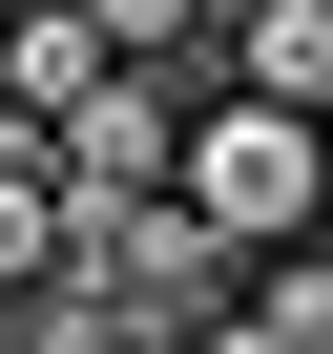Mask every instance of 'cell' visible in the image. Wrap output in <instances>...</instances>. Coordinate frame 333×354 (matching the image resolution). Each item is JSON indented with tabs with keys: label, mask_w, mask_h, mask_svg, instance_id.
Returning <instances> with one entry per match:
<instances>
[{
	"label": "cell",
	"mask_w": 333,
	"mask_h": 354,
	"mask_svg": "<svg viewBox=\"0 0 333 354\" xmlns=\"http://www.w3.org/2000/svg\"><path fill=\"white\" fill-rule=\"evenodd\" d=\"M166 125H188V63H84V84L42 104V188H63V209L166 188Z\"/></svg>",
	"instance_id": "1"
},
{
	"label": "cell",
	"mask_w": 333,
	"mask_h": 354,
	"mask_svg": "<svg viewBox=\"0 0 333 354\" xmlns=\"http://www.w3.org/2000/svg\"><path fill=\"white\" fill-rule=\"evenodd\" d=\"M84 21H104L125 63H209V0H84Z\"/></svg>",
	"instance_id": "2"
},
{
	"label": "cell",
	"mask_w": 333,
	"mask_h": 354,
	"mask_svg": "<svg viewBox=\"0 0 333 354\" xmlns=\"http://www.w3.org/2000/svg\"><path fill=\"white\" fill-rule=\"evenodd\" d=\"M0 21H21V0H0Z\"/></svg>",
	"instance_id": "3"
}]
</instances>
